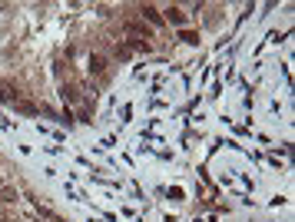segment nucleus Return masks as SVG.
Wrapping results in <instances>:
<instances>
[{"instance_id":"f257e3e1","label":"nucleus","mask_w":295,"mask_h":222,"mask_svg":"<svg viewBox=\"0 0 295 222\" xmlns=\"http://www.w3.org/2000/svg\"><path fill=\"white\" fill-rule=\"evenodd\" d=\"M123 30H126L129 37H136V40H150V27H146V20H126Z\"/></svg>"},{"instance_id":"f03ea898","label":"nucleus","mask_w":295,"mask_h":222,"mask_svg":"<svg viewBox=\"0 0 295 222\" xmlns=\"http://www.w3.org/2000/svg\"><path fill=\"white\" fill-rule=\"evenodd\" d=\"M163 24H173V27H183L186 24V14H183V7H176V4H169L166 10H163Z\"/></svg>"},{"instance_id":"7ed1b4c3","label":"nucleus","mask_w":295,"mask_h":222,"mask_svg":"<svg viewBox=\"0 0 295 222\" xmlns=\"http://www.w3.org/2000/svg\"><path fill=\"white\" fill-rule=\"evenodd\" d=\"M106 66H110V60H106L103 53H90V73H93V77H103Z\"/></svg>"},{"instance_id":"20e7f679","label":"nucleus","mask_w":295,"mask_h":222,"mask_svg":"<svg viewBox=\"0 0 295 222\" xmlns=\"http://www.w3.org/2000/svg\"><path fill=\"white\" fill-rule=\"evenodd\" d=\"M139 14H143L153 27H163V14H160L156 7H153V4H143V7H139Z\"/></svg>"},{"instance_id":"39448f33","label":"nucleus","mask_w":295,"mask_h":222,"mask_svg":"<svg viewBox=\"0 0 295 222\" xmlns=\"http://www.w3.org/2000/svg\"><path fill=\"white\" fill-rule=\"evenodd\" d=\"M60 96H63V103H77V100H80V93H77L73 83H63V87H60Z\"/></svg>"},{"instance_id":"423d86ee","label":"nucleus","mask_w":295,"mask_h":222,"mask_svg":"<svg viewBox=\"0 0 295 222\" xmlns=\"http://www.w3.org/2000/svg\"><path fill=\"white\" fill-rule=\"evenodd\" d=\"M0 103H17V87L0 83Z\"/></svg>"},{"instance_id":"0eeeda50","label":"nucleus","mask_w":295,"mask_h":222,"mask_svg":"<svg viewBox=\"0 0 295 222\" xmlns=\"http://www.w3.org/2000/svg\"><path fill=\"white\" fill-rule=\"evenodd\" d=\"M17 199H20V192H17L14 186H0V202H7L10 206V202H17Z\"/></svg>"},{"instance_id":"6e6552de","label":"nucleus","mask_w":295,"mask_h":222,"mask_svg":"<svg viewBox=\"0 0 295 222\" xmlns=\"http://www.w3.org/2000/svg\"><path fill=\"white\" fill-rule=\"evenodd\" d=\"M129 50H133V53H150V40H133V43H129Z\"/></svg>"},{"instance_id":"1a4fd4ad","label":"nucleus","mask_w":295,"mask_h":222,"mask_svg":"<svg viewBox=\"0 0 295 222\" xmlns=\"http://www.w3.org/2000/svg\"><path fill=\"white\" fill-rule=\"evenodd\" d=\"M179 40L189 43V47H196V43H199V33H196V30H183V33H179Z\"/></svg>"},{"instance_id":"9d476101","label":"nucleus","mask_w":295,"mask_h":222,"mask_svg":"<svg viewBox=\"0 0 295 222\" xmlns=\"http://www.w3.org/2000/svg\"><path fill=\"white\" fill-rule=\"evenodd\" d=\"M113 56H116V60H129V56H133V50H129L126 43H116V50H113Z\"/></svg>"},{"instance_id":"9b49d317","label":"nucleus","mask_w":295,"mask_h":222,"mask_svg":"<svg viewBox=\"0 0 295 222\" xmlns=\"http://www.w3.org/2000/svg\"><path fill=\"white\" fill-rule=\"evenodd\" d=\"M17 113H27V116H33V113H40V110H37V106H33V103H24V100H17Z\"/></svg>"},{"instance_id":"f8f14e48","label":"nucleus","mask_w":295,"mask_h":222,"mask_svg":"<svg viewBox=\"0 0 295 222\" xmlns=\"http://www.w3.org/2000/svg\"><path fill=\"white\" fill-rule=\"evenodd\" d=\"M0 186H4V179H0Z\"/></svg>"}]
</instances>
